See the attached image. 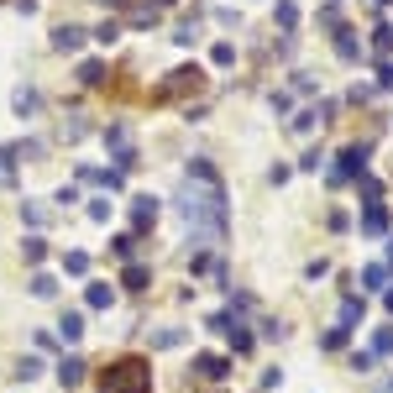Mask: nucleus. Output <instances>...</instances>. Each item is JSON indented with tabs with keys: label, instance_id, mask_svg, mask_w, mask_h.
<instances>
[{
	"label": "nucleus",
	"instance_id": "3",
	"mask_svg": "<svg viewBox=\"0 0 393 393\" xmlns=\"http://www.w3.org/2000/svg\"><path fill=\"white\" fill-rule=\"evenodd\" d=\"M226 367H231V362H226V357H215V351H205V357H194V372L205 377V383H221V377H226Z\"/></svg>",
	"mask_w": 393,
	"mask_h": 393
},
{
	"label": "nucleus",
	"instance_id": "13",
	"mask_svg": "<svg viewBox=\"0 0 393 393\" xmlns=\"http://www.w3.org/2000/svg\"><path fill=\"white\" fill-rule=\"evenodd\" d=\"M121 278H126V289H147V278H153V273H147L142 262H131V267H126V273H121Z\"/></svg>",
	"mask_w": 393,
	"mask_h": 393
},
{
	"label": "nucleus",
	"instance_id": "18",
	"mask_svg": "<svg viewBox=\"0 0 393 393\" xmlns=\"http://www.w3.org/2000/svg\"><path fill=\"white\" fill-rule=\"evenodd\" d=\"M79 79H84V84H100V79H105V63H84V69H79Z\"/></svg>",
	"mask_w": 393,
	"mask_h": 393
},
{
	"label": "nucleus",
	"instance_id": "22",
	"mask_svg": "<svg viewBox=\"0 0 393 393\" xmlns=\"http://www.w3.org/2000/svg\"><path fill=\"white\" fill-rule=\"evenodd\" d=\"M372 48H377V52H388V48H393V26H377V37H372Z\"/></svg>",
	"mask_w": 393,
	"mask_h": 393
},
{
	"label": "nucleus",
	"instance_id": "2",
	"mask_svg": "<svg viewBox=\"0 0 393 393\" xmlns=\"http://www.w3.org/2000/svg\"><path fill=\"white\" fill-rule=\"evenodd\" d=\"M189 84H199V69H173V79H162L153 89V100H173V94H184Z\"/></svg>",
	"mask_w": 393,
	"mask_h": 393
},
{
	"label": "nucleus",
	"instance_id": "5",
	"mask_svg": "<svg viewBox=\"0 0 393 393\" xmlns=\"http://www.w3.org/2000/svg\"><path fill=\"white\" fill-rule=\"evenodd\" d=\"M58 383H63V388H79V383H84V357H63V362H58Z\"/></svg>",
	"mask_w": 393,
	"mask_h": 393
},
{
	"label": "nucleus",
	"instance_id": "21",
	"mask_svg": "<svg viewBox=\"0 0 393 393\" xmlns=\"http://www.w3.org/2000/svg\"><path fill=\"white\" fill-rule=\"evenodd\" d=\"M37 372H43V362H37V357H26V362H21V367H16V377H26V383H32V377H37Z\"/></svg>",
	"mask_w": 393,
	"mask_h": 393
},
{
	"label": "nucleus",
	"instance_id": "9",
	"mask_svg": "<svg viewBox=\"0 0 393 393\" xmlns=\"http://www.w3.org/2000/svg\"><path fill=\"white\" fill-rule=\"evenodd\" d=\"M131 215H137V231H147V226L157 221V199H153V194H142L137 205H131Z\"/></svg>",
	"mask_w": 393,
	"mask_h": 393
},
{
	"label": "nucleus",
	"instance_id": "10",
	"mask_svg": "<svg viewBox=\"0 0 393 393\" xmlns=\"http://www.w3.org/2000/svg\"><path fill=\"white\" fill-rule=\"evenodd\" d=\"M362 231H367V236H377V231H388V210H383V205H372L367 215H362Z\"/></svg>",
	"mask_w": 393,
	"mask_h": 393
},
{
	"label": "nucleus",
	"instance_id": "19",
	"mask_svg": "<svg viewBox=\"0 0 393 393\" xmlns=\"http://www.w3.org/2000/svg\"><path fill=\"white\" fill-rule=\"evenodd\" d=\"M11 162H16V153H11V147H0V184H11Z\"/></svg>",
	"mask_w": 393,
	"mask_h": 393
},
{
	"label": "nucleus",
	"instance_id": "1",
	"mask_svg": "<svg viewBox=\"0 0 393 393\" xmlns=\"http://www.w3.org/2000/svg\"><path fill=\"white\" fill-rule=\"evenodd\" d=\"M100 393H153V362L116 357L111 367H100Z\"/></svg>",
	"mask_w": 393,
	"mask_h": 393
},
{
	"label": "nucleus",
	"instance_id": "4",
	"mask_svg": "<svg viewBox=\"0 0 393 393\" xmlns=\"http://www.w3.org/2000/svg\"><path fill=\"white\" fill-rule=\"evenodd\" d=\"M357 173H367V147H346L341 153V173L336 179H357Z\"/></svg>",
	"mask_w": 393,
	"mask_h": 393
},
{
	"label": "nucleus",
	"instance_id": "25",
	"mask_svg": "<svg viewBox=\"0 0 393 393\" xmlns=\"http://www.w3.org/2000/svg\"><path fill=\"white\" fill-rule=\"evenodd\" d=\"M388 309H393V289H388Z\"/></svg>",
	"mask_w": 393,
	"mask_h": 393
},
{
	"label": "nucleus",
	"instance_id": "16",
	"mask_svg": "<svg viewBox=\"0 0 393 393\" xmlns=\"http://www.w3.org/2000/svg\"><path fill=\"white\" fill-rule=\"evenodd\" d=\"M383 278H388V267H367V273H362V289H383Z\"/></svg>",
	"mask_w": 393,
	"mask_h": 393
},
{
	"label": "nucleus",
	"instance_id": "26",
	"mask_svg": "<svg viewBox=\"0 0 393 393\" xmlns=\"http://www.w3.org/2000/svg\"><path fill=\"white\" fill-rule=\"evenodd\" d=\"M383 6H393V0H383Z\"/></svg>",
	"mask_w": 393,
	"mask_h": 393
},
{
	"label": "nucleus",
	"instance_id": "15",
	"mask_svg": "<svg viewBox=\"0 0 393 393\" xmlns=\"http://www.w3.org/2000/svg\"><path fill=\"white\" fill-rule=\"evenodd\" d=\"M48 257V241L43 236H26V262H43Z\"/></svg>",
	"mask_w": 393,
	"mask_h": 393
},
{
	"label": "nucleus",
	"instance_id": "23",
	"mask_svg": "<svg viewBox=\"0 0 393 393\" xmlns=\"http://www.w3.org/2000/svg\"><path fill=\"white\" fill-rule=\"evenodd\" d=\"M179 341H184V331H157L153 336V346H179Z\"/></svg>",
	"mask_w": 393,
	"mask_h": 393
},
{
	"label": "nucleus",
	"instance_id": "14",
	"mask_svg": "<svg viewBox=\"0 0 393 393\" xmlns=\"http://www.w3.org/2000/svg\"><path fill=\"white\" fill-rule=\"evenodd\" d=\"M63 267H69L74 278H84V273H89V257H84V252H69V257H63Z\"/></svg>",
	"mask_w": 393,
	"mask_h": 393
},
{
	"label": "nucleus",
	"instance_id": "8",
	"mask_svg": "<svg viewBox=\"0 0 393 393\" xmlns=\"http://www.w3.org/2000/svg\"><path fill=\"white\" fill-rule=\"evenodd\" d=\"M58 336H63V341H69V346H74V341H79V336H84V315H79V309H69V315H63V320H58Z\"/></svg>",
	"mask_w": 393,
	"mask_h": 393
},
{
	"label": "nucleus",
	"instance_id": "7",
	"mask_svg": "<svg viewBox=\"0 0 393 393\" xmlns=\"http://www.w3.org/2000/svg\"><path fill=\"white\" fill-rule=\"evenodd\" d=\"M84 304H89V309H111V304H116V289H111V283H89V289H84Z\"/></svg>",
	"mask_w": 393,
	"mask_h": 393
},
{
	"label": "nucleus",
	"instance_id": "20",
	"mask_svg": "<svg viewBox=\"0 0 393 393\" xmlns=\"http://www.w3.org/2000/svg\"><path fill=\"white\" fill-rule=\"evenodd\" d=\"M336 48H341V58H357V37H351V32L336 37Z\"/></svg>",
	"mask_w": 393,
	"mask_h": 393
},
{
	"label": "nucleus",
	"instance_id": "17",
	"mask_svg": "<svg viewBox=\"0 0 393 393\" xmlns=\"http://www.w3.org/2000/svg\"><path fill=\"white\" fill-rule=\"evenodd\" d=\"M16 111H21V116L37 111V89H16Z\"/></svg>",
	"mask_w": 393,
	"mask_h": 393
},
{
	"label": "nucleus",
	"instance_id": "11",
	"mask_svg": "<svg viewBox=\"0 0 393 393\" xmlns=\"http://www.w3.org/2000/svg\"><path fill=\"white\" fill-rule=\"evenodd\" d=\"M32 294L37 299H52V294H58V278L52 273H32Z\"/></svg>",
	"mask_w": 393,
	"mask_h": 393
},
{
	"label": "nucleus",
	"instance_id": "24",
	"mask_svg": "<svg viewBox=\"0 0 393 393\" xmlns=\"http://www.w3.org/2000/svg\"><path fill=\"white\" fill-rule=\"evenodd\" d=\"M94 37H100V43H116V37H121V26H116V21H105V26H94Z\"/></svg>",
	"mask_w": 393,
	"mask_h": 393
},
{
	"label": "nucleus",
	"instance_id": "6",
	"mask_svg": "<svg viewBox=\"0 0 393 393\" xmlns=\"http://www.w3.org/2000/svg\"><path fill=\"white\" fill-rule=\"evenodd\" d=\"M52 48H58V52L84 48V26H58V32H52Z\"/></svg>",
	"mask_w": 393,
	"mask_h": 393
},
{
	"label": "nucleus",
	"instance_id": "12",
	"mask_svg": "<svg viewBox=\"0 0 393 393\" xmlns=\"http://www.w3.org/2000/svg\"><path fill=\"white\" fill-rule=\"evenodd\" d=\"M362 320V299H357V294H351V299L341 304V331H351V325H357Z\"/></svg>",
	"mask_w": 393,
	"mask_h": 393
}]
</instances>
